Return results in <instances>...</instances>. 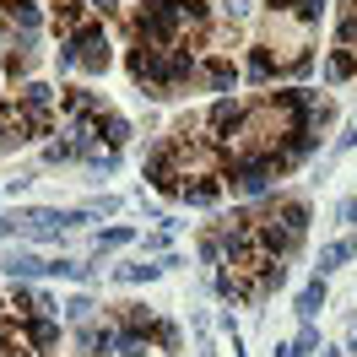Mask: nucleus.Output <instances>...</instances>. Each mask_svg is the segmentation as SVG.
Listing matches in <instances>:
<instances>
[{"instance_id":"1","label":"nucleus","mask_w":357,"mask_h":357,"mask_svg":"<svg viewBox=\"0 0 357 357\" xmlns=\"http://www.w3.org/2000/svg\"><path fill=\"white\" fill-rule=\"evenodd\" d=\"M178 11H135V38L141 49H174L178 44Z\"/></svg>"},{"instance_id":"2","label":"nucleus","mask_w":357,"mask_h":357,"mask_svg":"<svg viewBox=\"0 0 357 357\" xmlns=\"http://www.w3.org/2000/svg\"><path fill=\"white\" fill-rule=\"evenodd\" d=\"M70 49H76V66H82V70H109V60H114L103 22H87L76 38H70Z\"/></svg>"},{"instance_id":"3","label":"nucleus","mask_w":357,"mask_h":357,"mask_svg":"<svg viewBox=\"0 0 357 357\" xmlns=\"http://www.w3.org/2000/svg\"><path fill=\"white\" fill-rule=\"evenodd\" d=\"M174 146L162 141V146H152V157H146V184L152 190H162V195H178L184 190V174H178V162H174Z\"/></svg>"},{"instance_id":"4","label":"nucleus","mask_w":357,"mask_h":357,"mask_svg":"<svg viewBox=\"0 0 357 357\" xmlns=\"http://www.w3.org/2000/svg\"><path fill=\"white\" fill-rule=\"evenodd\" d=\"M206 125H211V135H217V141H227V135L244 125V103H238V98H217V103L206 109Z\"/></svg>"},{"instance_id":"5","label":"nucleus","mask_w":357,"mask_h":357,"mask_svg":"<svg viewBox=\"0 0 357 357\" xmlns=\"http://www.w3.org/2000/svg\"><path fill=\"white\" fill-rule=\"evenodd\" d=\"M0 17H6V27H17L22 38H33V33H38V22H44L38 0H0Z\"/></svg>"},{"instance_id":"6","label":"nucleus","mask_w":357,"mask_h":357,"mask_svg":"<svg viewBox=\"0 0 357 357\" xmlns=\"http://www.w3.org/2000/svg\"><path fill=\"white\" fill-rule=\"evenodd\" d=\"M60 114L82 125V119H92V114H103V98L87 92V87H66V92H60Z\"/></svg>"},{"instance_id":"7","label":"nucleus","mask_w":357,"mask_h":357,"mask_svg":"<svg viewBox=\"0 0 357 357\" xmlns=\"http://www.w3.org/2000/svg\"><path fill=\"white\" fill-rule=\"evenodd\" d=\"M22 341L33 347V352H54V347H60V325L44 319V314H27L22 319Z\"/></svg>"},{"instance_id":"8","label":"nucleus","mask_w":357,"mask_h":357,"mask_svg":"<svg viewBox=\"0 0 357 357\" xmlns=\"http://www.w3.org/2000/svg\"><path fill=\"white\" fill-rule=\"evenodd\" d=\"M0 271H6L11 282H33V276H49V260H38L33 249H11V255L0 260Z\"/></svg>"},{"instance_id":"9","label":"nucleus","mask_w":357,"mask_h":357,"mask_svg":"<svg viewBox=\"0 0 357 357\" xmlns=\"http://www.w3.org/2000/svg\"><path fill=\"white\" fill-rule=\"evenodd\" d=\"M178 201H190V206H217V201H222V178H217V174H195L184 190H178Z\"/></svg>"},{"instance_id":"10","label":"nucleus","mask_w":357,"mask_h":357,"mask_svg":"<svg viewBox=\"0 0 357 357\" xmlns=\"http://www.w3.org/2000/svg\"><path fill=\"white\" fill-rule=\"evenodd\" d=\"M347 260H357V233H347V238H335V244H325V249H319V276L341 271Z\"/></svg>"},{"instance_id":"11","label":"nucleus","mask_w":357,"mask_h":357,"mask_svg":"<svg viewBox=\"0 0 357 357\" xmlns=\"http://www.w3.org/2000/svg\"><path fill=\"white\" fill-rule=\"evenodd\" d=\"M54 27H60L66 38H76V33L87 27V6H82V0H54Z\"/></svg>"},{"instance_id":"12","label":"nucleus","mask_w":357,"mask_h":357,"mask_svg":"<svg viewBox=\"0 0 357 357\" xmlns=\"http://www.w3.org/2000/svg\"><path fill=\"white\" fill-rule=\"evenodd\" d=\"M98 135H103V141H109V152H119V146H125V141H130V119H119V114H98Z\"/></svg>"},{"instance_id":"13","label":"nucleus","mask_w":357,"mask_h":357,"mask_svg":"<svg viewBox=\"0 0 357 357\" xmlns=\"http://www.w3.org/2000/svg\"><path fill=\"white\" fill-rule=\"evenodd\" d=\"M271 217L287 227V233H298V238H303V227H309V206H303V201H276V211H271Z\"/></svg>"},{"instance_id":"14","label":"nucleus","mask_w":357,"mask_h":357,"mask_svg":"<svg viewBox=\"0 0 357 357\" xmlns=\"http://www.w3.org/2000/svg\"><path fill=\"white\" fill-rule=\"evenodd\" d=\"M82 347H87L92 357H109V352H119V331H114V325H103V331H82Z\"/></svg>"},{"instance_id":"15","label":"nucleus","mask_w":357,"mask_h":357,"mask_svg":"<svg viewBox=\"0 0 357 357\" xmlns=\"http://www.w3.org/2000/svg\"><path fill=\"white\" fill-rule=\"evenodd\" d=\"M319 309H325V276H314L309 287L298 292V319H314Z\"/></svg>"},{"instance_id":"16","label":"nucleus","mask_w":357,"mask_h":357,"mask_svg":"<svg viewBox=\"0 0 357 357\" xmlns=\"http://www.w3.org/2000/svg\"><path fill=\"white\" fill-rule=\"evenodd\" d=\"M325 76H331V82H352L357 76V54L352 49H335L331 60H325Z\"/></svg>"},{"instance_id":"17","label":"nucleus","mask_w":357,"mask_h":357,"mask_svg":"<svg viewBox=\"0 0 357 357\" xmlns=\"http://www.w3.org/2000/svg\"><path fill=\"white\" fill-rule=\"evenodd\" d=\"M271 76H276V60H271V49H249V82H260V87H266Z\"/></svg>"},{"instance_id":"18","label":"nucleus","mask_w":357,"mask_h":357,"mask_svg":"<svg viewBox=\"0 0 357 357\" xmlns=\"http://www.w3.org/2000/svg\"><path fill=\"white\" fill-rule=\"evenodd\" d=\"M178 17L190 27H206L211 22V0H178Z\"/></svg>"},{"instance_id":"19","label":"nucleus","mask_w":357,"mask_h":357,"mask_svg":"<svg viewBox=\"0 0 357 357\" xmlns=\"http://www.w3.org/2000/svg\"><path fill=\"white\" fill-rule=\"evenodd\" d=\"M206 82H211V92H222V98H227V87H233V66H227V60H211V66H206Z\"/></svg>"},{"instance_id":"20","label":"nucleus","mask_w":357,"mask_h":357,"mask_svg":"<svg viewBox=\"0 0 357 357\" xmlns=\"http://www.w3.org/2000/svg\"><path fill=\"white\" fill-rule=\"evenodd\" d=\"M146 335H152L162 352H174V347H178V325H168V319H152V331H146Z\"/></svg>"},{"instance_id":"21","label":"nucleus","mask_w":357,"mask_h":357,"mask_svg":"<svg viewBox=\"0 0 357 357\" xmlns=\"http://www.w3.org/2000/svg\"><path fill=\"white\" fill-rule=\"evenodd\" d=\"M162 271L168 266H146V260H141V266H119V282H157Z\"/></svg>"},{"instance_id":"22","label":"nucleus","mask_w":357,"mask_h":357,"mask_svg":"<svg viewBox=\"0 0 357 357\" xmlns=\"http://www.w3.org/2000/svg\"><path fill=\"white\" fill-rule=\"evenodd\" d=\"M130 244V227H103V233H98V255H103V249H125Z\"/></svg>"},{"instance_id":"23","label":"nucleus","mask_w":357,"mask_h":357,"mask_svg":"<svg viewBox=\"0 0 357 357\" xmlns=\"http://www.w3.org/2000/svg\"><path fill=\"white\" fill-rule=\"evenodd\" d=\"M49 276H70V282H87V266H82V260H49Z\"/></svg>"},{"instance_id":"24","label":"nucleus","mask_w":357,"mask_h":357,"mask_svg":"<svg viewBox=\"0 0 357 357\" xmlns=\"http://www.w3.org/2000/svg\"><path fill=\"white\" fill-rule=\"evenodd\" d=\"M27 70H33V60H27L22 49H11V54H6V76H11V82H22Z\"/></svg>"},{"instance_id":"25","label":"nucleus","mask_w":357,"mask_h":357,"mask_svg":"<svg viewBox=\"0 0 357 357\" xmlns=\"http://www.w3.org/2000/svg\"><path fill=\"white\" fill-rule=\"evenodd\" d=\"M292 11H298V22H319L325 17V0H292Z\"/></svg>"},{"instance_id":"26","label":"nucleus","mask_w":357,"mask_h":357,"mask_svg":"<svg viewBox=\"0 0 357 357\" xmlns=\"http://www.w3.org/2000/svg\"><path fill=\"white\" fill-rule=\"evenodd\" d=\"M66 314L76 319V325H82V319H92V298H87V292H76V298L66 303Z\"/></svg>"},{"instance_id":"27","label":"nucleus","mask_w":357,"mask_h":357,"mask_svg":"<svg viewBox=\"0 0 357 357\" xmlns=\"http://www.w3.org/2000/svg\"><path fill=\"white\" fill-rule=\"evenodd\" d=\"M292 347H298V352H303V357H309L314 347H319V331H314L309 319H303V331H298V341H292Z\"/></svg>"},{"instance_id":"28","label":"nucleus","mask_w":357,"mask_h":357,"mask_svg":"<svg viewBox=\"0 0 357 357\" xmlns=\"http://www.w3.org/2000/svg\"><path fill=\"white\" fill-rule=\"evenodd\" d=\"M54 66H60V70L76 66V49H70V38H60V49H54Z\"/></svg>"},{"instance_id":"29","label":"nucleus","mask_w":357,"mask_h":357,"mask_svg":"<svg viewBox=\"0 0 357 357\" xmlns=\"http://www.w3.org/2000/svg\"><path fill=\"white\" fill-rule=\"evenodd\" d=\"M222 17H233V22H244V17H249V0H222Z\"/></svg>"},{"instance_id":"30","label":"nucleus","mask_w":357,"mask_h":357,"mask_svg":"<svg viewBox=\"0 0 357 357\" xmlns=\"http://www.w3.org/2000/svg\"><path fill=\"white\" fill-rule=\"evenodd\" d=\"M201 260H222V238H206V244H201Z\"/></svg>"},{"instance_id":"31","label":"nucleus","mask_w":357,"mask_h":357,"mask_svg":"<svg viewBox=\"0 0 357 357\" xmlns=\"http://www.w3.org/2000/svg\"><path fill=\"white\" fill-rule=\"evenodd\" d=\"M92 11H98V17H114V11H119V0H87Z\"/></svg>"},{"instance_id":"32","label":"nucleus","mask_w":357,"mask_h":357,"mask_svg":"<svg viewBox=\"0 0 357 357\" xmlns=\"http://www.w3.org/2000/svg\"><path fill=\"white\" fill-rule=\"evenodd\" d=\"M335 217H341V222H352V227H357V201H341V211H335Z\"/></svg>"},{"instance_id":"33","label":"nucleus","mask_w":357,"mask_h":357,"mask_svg":"<svg viewBox=\"0 0 357 357\" xmlns=\"http://www.w3.org/2000/svg\"><path fill=\"white\" fill-rule=\"evenodd\" d=\"M276 357H303V352H298L292 341H282V347H276Z\"/></svg>"},{"instance_id":"34","label":"nucleus","mask_w":357,"mask_h":357,"mask_svg":"<svg viewBox=\"0 0 357 357\" xmlns=\"http://www.w3.org/2000/svg\"><path fill=\"white\" fill-rule=\"evenodd\" d=\"M11 227H17V222H6V217H0V238H6V233H11Z\"/></svg>"},{"instance_id":"35","label":"nucleus","mask_w":357,"mask_h":357,"mask_svg":"<svg viewBox=\"0 0 357 357\" xmlns=\"http://www.w3.org/2000/svg\"><path fill=\"white\" fill-rule=\"evenodd\" d=\"M0 70H6V49H0Z\"/></svg>"},{"instance_id":"36","label":"nucleus","mask_w":357,"mask_h":357,"mask_svg":"<svg viewBox=\"0 0 357 357\" xmlns=\"http://www.w3.org/2000/svg\"><path fill=\"white\" fill-rule=\"evenodd\" d=\"M352 352H357V331H352Z\"/></svg>"},{"instance_id":"37","label":"nucleus","mask_w":357,"mask_h":357,"mask_svg":"<svg viewBox=\"0 0 357 357\" xmlns=\"http://www.w3.org/2000/svg\"><path fill=\"white\" fill-rule=\"evenodd\" d=\"M325 357H341V352H325Z\"/></svg>"}]
</instances>
